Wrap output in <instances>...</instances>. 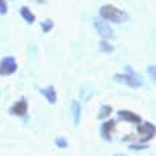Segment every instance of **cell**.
<instances>
[{
	"label": "cell",
	"instance_id": "cell-3",
	"mask_svg": "<svg viewBox=\"0 0 156 156\" xmlns=\"http://www.w3.org/2000/svg\"><path fill=\"white\" fill-rule=\"evenodd\" d=\"M137 132L142 135V139H139L140 142H147V140H151L153 139L155 136V125L153 123H142V125H139V128H137Z\"/></svg>",
	"mask_w": 156,
	"mask_h": 156
},
{
	"label": "cell",
	"instance_id": "cell-2",
	"mask_svg": "<svg viewBox=\"0 0 156 156\" xmlns=\"http://www.w3.org/2000/svg\"><path fill=\"white\" fill-rule=\"evenodd\" d=\"M126 70H128L126 75H115L113 79L116 82H119V83H126V85H129L130 87H139V86H142L143 82H142V77H140V76L136 75L130 67H126Z\"/></svg>",
	"mask_w": 156,
	"mask_h": 156
},
{
	"label": "cell",
	"instance_id": "cell-12",
	"mask_svg": "<svg viewBox=\"0 0 156 156\" xmlns=\"http://www.w3.org/2000/svg\"><path fill=\"white\" fill-rule=\"evenodd\" d=\"M110 113H112V108L108 106V105H102L99 113H98V118L99 119H106L108 116H110Z\"/></svg>",
	"mask_w": 156,
	"mask_h": 156
},
{
	"label": "cell",
	"instance_id": "cell-10",
	"mask_svg": "<svg viewBox=\"0 0 156 156\" xmlns=\"http://www.w3.org/2000/svg\"><path fill=\"white\" fill-rule=\"evenodd\" d=\"M42 93L44 96H46V99L49 100V103H56V90H55V87L53 86H48L46 89H42Z\"/></svg>",
	"mask_w": 156,
	"mask_h": 156
},
{
	"label": "cell",
	"instance_id": "cell-11",
	"mask_svg": "<svg viewBox=\"0 0 156 156\" xmlns=\"http://www.w3.org/2000/svg\"><path fill=\"white\" fill-rule=\"evenodd\" d=\"M20 14H22V17H23L27 23H34V20H36L34 14L30 12L29 7H22V9H20Z\"/></svg>",
	"mask_w": 156,
	"mask_h": 156
},
{
	"label": "cell",
	"instance_id": "cell-13",
	"mask_svg": "<svg viewBox=\"0 0 156 156\" xmlns=\"http://www.w3.org/2000/svg\"><path fill=\"white\" fill-rule=\"evenodd\" d=\"M53 29V22L50 19H48V20H44L42 23V30L44 32V33H48V32H50Z\"/></svg>",
	"mask_w": 156,
	"mask_h": 156
},
{
	"label": "cell",
	"instance_id": "cell-1",
	"mask_svg": "<svg viewBox=\"0 0 156 156\" xmlns=\"http://www.w3.org/2000/svg\"><path fill=\"white\" fill-rule=\"evenodd\" d=\"M99 13L103 19L109 20V22H113V23H123V22H126V20L129 19L128 14L125 13L123 10L118 9V7H115V6H112V5L102 6L99 10Z\"/></svg>",
	"mask_w": 156,
	"mask_h": 156
},
{
	"label": "cell",
	"instance_id": "cell-7",
	"mask_svg": "<svg viewBox=\"0 0 156 156\" xmlns=\"http://www.w3.org/2000/svg\"><path fill=\"white\" fill-rule=\"evenodd\" d=\"M118 115L120 119L128 120V122H130V123H140V116L136 113H133V112H130V110H119Z\"/></svg>",
	"mask_w": 156,
	"mask_h": 156
},
{
	"label": "cell",
	"instance_id": "cell-17",
	"mask_svg": "<svg viewBox=\"0 0 156 156\" xmlns=\"http://www.w3.org/2000/svg\"><path fill=\"white\" fill-rule=\"evenodd\" d=\"M147 145H132L130 149H146Z\"/></svg>",
	"mask_w": 156,
	"mask_h": 156
},
{
	"label": "cell",
	"instance_id": "cell-8",
	"mask_svg": "<svg viewBox=\"0 0 156 156\" xmlns=\"http://www.w3.org/2000/svg\"><path fill=\"white\" fill-rule=\"evenodd\" d=\"M115 120H108L106 123L102 125V136L106 139V140H110V132L115 129Z\"/></svg>",
	"mask_w": 156,
	"mask_h": 156
},
{
	"label": "cell",
	"instance_id": "cell-18",
	"mask_svg": "<svg viewBox=\"0 0 156 156\" xmlns=\"http://www.w3.org/2000/svg\"><path fill=\"white\" fill-rule=\"evenodd\" d=\"M115 156H125V155H122V153H116Z\"/></svg>",
	"mask_w": 156,
	"mask_h": 156
},
{
	"label": "cell",
	"instance_id": "cell-19",
	"mask_svg": "<svg viewBox=\"0 0 156 156\" xmlns=\"http://www.w3.org/2000/svg\"><path fill=\"white\" fill-rule=\"evenodd\" d=\"M0 75H2V70H0Z\"/></svg>",
	"mask_w": 156,
	"mask_h": 156
},
{
	"label": "cell",
	"instance_id": "cell-5",
	"mask_svg": "<svg viewBox=\"0 0 156 156\" xmlns=\"http://www.w3.org/2000/svg\"><path fill=\"white\" fill-rule=\"evenodd\" d=\"M17 69V63L14 60V57H5L2 63H0V70H2V75H12L14 73Z\"/></svg>",
	"mask_w": 156,
	"mask_h": 156
},
{
	"label": "cell",
	"instance_id": "cell-14",
	"mask_svg": "<svg viewBox=\"0 0 156 156\" xmlns=\"http://www.w3.org/2000/svg\"><path fill=\"white\" fill-rule=\"evenodd\" d=\"M99 46H100V49L103 50V52H106V53H110V52H113V46H110L108 42H105V40H102V42L99 43Z\"/></svg>",
	"mask_w": 156,
	"mask_h": 156
},
{
	"label": "cell",
	"instance_id": "cell-4",
	"mask_svg": "<svg viewBox=\"0 0 156 156\" xmlns=\"http://www.w3.org/2000/svg\"><path fill=\"white\" fill-rule=\"evenodd\" d=\"M95 29H96V32L99 33V36H102V39H113L115 37L113 29L110 27L106 22L96 20L95 22Z\"/></svg>",
	"mask_w": 156,
	"mask_h": 156
},
{
	"label": "cell",
	"instance_id": "cell-9",
	"mask_svg": "<svg viewBox=\"0 0 156 156\" xmlns=\"http://www.w3.org/2000/svg\"><path fill=\"white\" fill-rule=\"evenodd\" d=\"M70 109H72V116H73V123L77 126V125H79V120H80V112H82L80 105L77 103L76 100H73V102H72Z\"/></svg>",
	"mask_w": 156,
	"mask_h": 156
},
{
	"label": "cell",
	"instance_id": "cell-6",
	"mask_svg": "<svg viewBox=\"0 0 156 156\" xmlns=\"http://www.w3.org/2000/svg\"><path fill=\"white\" fill-rule=\"evenodd\" d=\"M10 112L16 115V116H24L27 113V102H26V99H20L19 102H16L13 105V108L10 109Z\"/></svg>",
	"mask_w": 156,
	"mask_h": 156
},
{
	"label": "cell",
	"instance_id": "cell-16",
	"mask_svg": "<svg viewBox=\"0 0 156 156\" xmlns=\"http://www.w3.org/2000/svg\"><path fill=\"white\" fill-rule=\"evenodd\" d=\"M56 145L59 147H66L67 146V142L63 139V137H59V139H56Z\"/></svg>",
	"mask_w": 156,
	"mask_h": 156
},
{
	"label": "cell",
	"instance_id": "cell-15",
	"mask_svg": "<svg viewBox=\"0 0 156 156\" xmlns=\"http://www.w3.org/2000/svg\"><path fill=\"white\" fill-rule=\"evenodd\" d=\"M6 13H7V3H6V0H0V14Z\"/></svg>",
	"mask_w": 156,
	"mask_h": 156
}]
</instances>
